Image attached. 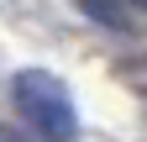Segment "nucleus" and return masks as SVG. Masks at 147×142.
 Returning <instances> with one entry per match:
<instances>
[{
	"mask_svg": "<svg viewBox=\"0 0 147 142\" xmlns=\"http://www.w3.org/2000/svg\"><path fill=\"white\" fill-rule=\"evenodd\" d=\"M0 142H26L21 132H11V126H0Z\"/></svg>",
	"mask_w": 147,
	"mask_h": 142,
	"instance_id": "nucleus-2",
	"label": "nucleus"
},
{
	"mask_svg": "<svg viewBox=\"0 0 147 142\" xmlns=\"http://www.w3.org/2000/svg\"><path fill=\"white\" fill-rule=\"evenodd\" d=\"M11 100H16V116H21L37 137H47V142H74L79 137V111H74V100H68L58 74L21 68V74L11 79Z\"/></svg>",
	"mask_w": 147,
	"mask_h": 142,
	"instance_id": "nucleus-1",
	"label": "nucleus"
}]
</instances>
